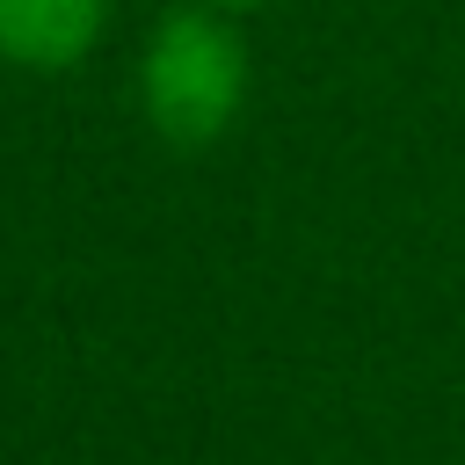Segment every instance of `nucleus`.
I'll return each instance as SVG.
<instances>
[{
  "label": "nucleus",
  "instance_id": "obj_1",
  "mask_svg": "<svg viewBox=\"0 0 465 465\" xmlns=\"http://www.w3.org/2000/svg\"><path fill=\"white\" fill-rule=\"evenodd\" d=\"M247 87H254V58H247L232 7L189 0L153 22V36L138 51V109H145L153 138H167L182 153L218 145L247 109Z\"/></svg>",
  "mask_w": 465,
  "mask_h": 465
},
{
  "label": "nucleus",
  "instance_id": "obj_2",
  "mask_svg": "<svg viewBox=\"0 0 465 465\" xmlns=\"http://www.w3.org/2000/svg\"><path fill=\"white\" fill-rule=\"evenodd\" d=\"M116 0H0V58L22 73H73L94 58Z\"/></svg>",
  "mask_w": 465,
  "mask_h": 465
},
{
  "label": "nucleus",
  "instance_id": "obj_3",
  "mask_svg": "<svg viewBox=\"0 0 465 465\" xmlns=\"http://www.w3.org/2000/svg\"><path fill=\"white\" fill-rule=\"evenodd\" d=\"M211 7H232V15H247V7H269V0H211Z\"/></svg>",
  "mask_w": 465,
  "mask_h": 465
}]
</instances>
